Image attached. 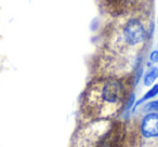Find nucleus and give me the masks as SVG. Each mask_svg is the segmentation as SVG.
<instances>
[{"mask_svg":"<svg viewBox=\"0 0 158 147\" xmlns=\"http://www.w3.org/2000/svg\"><path fill=\"white\" fill-rule=\"evenodd\" d=\"M154 31L149 10H134L115 16L105 31L95 61V76L129 77L144 57Z\"/></svg>","mask_w":158,"mask_h":147,"instance_id":"1","label":"nucleus"},{"mask_svg":"<svg viewBox=\"0 0 158 147\" xmlns=\"http://www.w3.org/2000/svg\"><path fill=\"white\" fill-rule=\"evenodd\" d=\"M133 89L131 76H94L80 99V120H117Z\"/></svg>","mask_w":158,"mask_h":147,"instance_id":"2","label":"nucleus"},{"mask_svg":"<svg viewBox=\"0 0 158 147\" xmlns=\"http://www.w3.org/2000/svg\"><path fill=\"white\" fill-rule=\"evenodd\" d=\"M115 120H80L70 138L69 147H95L113 127Z\"/></svg>","mask_w":158,"mask_h":147,"instance_id":"3","label":"nucleus"},{"mask_svg":"<svg viewBox=\"0 0 158 147\" xmlns=\"http://www.w3.org/2000/svg\"><path fill=\"white\" fill-rule=\"evenodd\" d=\"M129 142L128 127L123 120H115L113 127L95 147H126Z\"/></svg>","mask_w":158,"mask_h":147,"instance_id":"4","label":"nucleus"},{"mask_svg":"<svg viewBox=\"0 0 158 147\" xmlns=\"http://www.w3.org/2000/svg\"><path fill=\"white\" fill-rule=\"evenodd\" d=\"M139 134L146 141L158 138V112L143 114L139 123Z\"/></svg>","mask_w":158,"mask_h":147,"instance_id":"5","label":"nucleus"},{"mask_svg":"<svg viewBox=\"0 0 158 147\" xmlns=\"http://www.w3.org/2000/svg\"><path fill=\"white\" fill-rule=\"evenodd\" d=\"M157 95H158V82H156L155 84H153L152 87H149V89L142 95L141 99L136 100L135 104H134V106H133V109H132L131 115H133L142 104L146 103V102L151 101V100H154Z\"/></svg>","mask_w":158,"mask_h":147,"instance_id":"6","label":"nucleus"},{"mask_svg":"<svg viewBox=\"0 0 158 147\" xmlns=\"http://www.w3.org/2000/svg\"><path fill=\"white\" fill-rule=\"evenodd\" d=\"M158 79V67L156 65L147 67V69L144 71V75L142 78V82L144 87H152L153 84H156Z\"/></svg>","mask_w":158,"mask_h":147,"instance_id":"7","label":"nucleus"},{"mask_svg":"<svg viewBox=\"0 0 158 147\" xmlns=\"http://www.w3.org/2000/svg\"><path fill=\"white\" fill-rule=\"evenodd\" d=\"M139 108H140L142 114H147V112H158V100H151V101L142 104Z\"/></svg>","mask_w":158,"mask_h":147,"instance_id":"8","label":"nucleus"},{"mask_svg":"<svg viewBox=\"0 0 158 147\" xmlns=\"http://www.w3.org/2000/svg\"><path fill=\"white\" fill-rule=\"evenodd\" d=\"M158 64V49H154V50L149 51L148 56H147V62L146 66L147 67H151Z\"/></svg>","mask_w":158,"mask_h":147,"instance_id":"9","label":"nucleus"},{"mask_svg":"<svg viewBox=\"0 0 158 147\" xmlns=\"http://www.w3.org/2000/svg\"><path fill=\"white\" fill-rule=\"evenodd\" d=\"M157 25H158V23H157Z\"/></svg>","mask_w":158,"mask_h":147,"instance_id":"10","label":"nucleus"}]
</instances>
